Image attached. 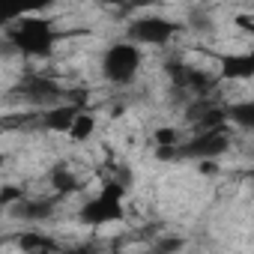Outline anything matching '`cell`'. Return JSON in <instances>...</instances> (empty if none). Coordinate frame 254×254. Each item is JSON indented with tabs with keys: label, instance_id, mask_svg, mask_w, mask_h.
I'll use <instances>...</instances> for the list:
<instances>
[{
	"label": "cell",
	"instance_id": "obj_1",
	"mask_svg": "<svg viewBox=\"0 0 254 254\" xmlns=\"http://www.w3.org/2000/svg\"><path fill=\"white\" fill-rule=\"evenodd\" d=\"M144 66V48H138L135 42L123 39V42H111L105 51H102V60H99V69L105 72V78L117 87L123 84H132L135 75L141 72Z\"/></svg>",
	"mask_w": 254,
	"mask_h": 254
},
{
	"label": "cell",
	"instance_id": "obj_2",
	"mask_svg": "<svg viewBox=\"0 0 254 254\" xmlns=\"http://www.w3.org/2000/svg\"><path fill=\"white\" fill-rule=\"evenodd\" d=\"M180 33V24L171 21V18H162V15H144V18H135L126 30L129 42H135L138 48H165L174 42V36Z\"/></svg>",
	"mask_w": 254,
	"mask_h": 254
},
{
	"label": "cell",
	"instance_id": "obj_3",
	"mask_svg": "<svg viewBox=\"0 0 254 254\" xmlns=\"http://www.w3.org/2000/svg\"><path fill=\"white\" fill-rule=\"evenodd\" d=\"M84 111V105L78 102H60V105H51V108H42V129L51 132V135H66L72 120Z\"/></svg>",
	"mask_w": 254,
	"mask_h": 254
},
{
	"label": "cell",
	"instance_id": "obj_4",
	"mask_svg": "<svg viewBox=\"0 0 254 254\" xmlns=\"http://www.w3.org/2000/svg\"><path fill=\"white\" fill-rule=\"evenodd\" d=\"M18 248L24 254H60V242L42 230H24L18 233Z\"/></svg>",
	"mask_w": 254,
	"mask_h": 254
},
{
	"label": "cell",
	"instance_id": "obj_5",
	"mask_svg": "<svg viewBox=\"0 0 254 254\" xmlns=\"http://www.w3.org/2000/svg\"><path fill=\"white\" fill-rule=\"evenodd\" d=\"M96 129H99V117L93 114V111H81L75 120H72V126H69V132H66V138L72 141V144H78V147H84V144H90L93 141V135H96Z\"/></svg>",
	"mask_w": 254,
	"mask_h": 254
},
{
	"label": "cell",
	"instance_id": "obj_6",
	"mask_svg": "<svg viewBox=\"0 0 254 254\" xmlns=\"http://www.w3.org/2000/svg\"><path fill=\"white\" fill-rule=\"evenodd\" d=\"M24 197H27V191H24L18 183H6V186H0V209H12V206H18Z\"/></svg>",
	"mask_w": 254,
	"mask_h": 254
},
{
	"label": "cell",
	"instance_id": "obj_7",
	"mask_svg": "<svg viewBox=\"0 0 254 254\" xmlns=\"http://www.w3.org/2000/svg\"><path fill=\"white\" fill-rule=\"evenodd\" d=\"M0 239H3V230H0Z\"/></svg>",
	"mask_w": 254,
	"mask_h": 254
}]
</instances>
